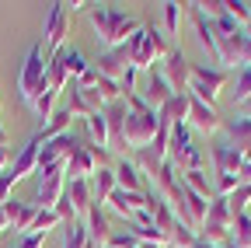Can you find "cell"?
<instances>
[{
  "label": "cell",
  "instance_id": "6da1fadb",
  "mask_svg": "<svg viewBox=\"0 0 251 248\" xmlns=\"http://www.w3.org/2000/svg\"><path fill=\"white\" fill-rule=\"evenodd\" d=\"M122 53H126V67L129 70L147 74V70H153V63H164L171 46H168V35H161L157 25H140L136 35L122 46Z\"/></svg>",
  "mask_w": 251,
  "mask_h": 248
},
{
  "label": "cell",
  "instance_id": "7a4b0ae2",
  "mask_svg": "<svg viewBox=\"0 0 251 248\" xmlns=\"http://www.w3.org/2000/svg\"><path fill=\"white\" fill-rule=\"evenodd\" d=\"M87 18L94 25V32H98V42H105L108 49L126 46V42L136 35V28H140L136 18H129L126 11H115V7H105V4H91L87 7Z\"/></svg>",
  "mask_w": 251,
  "mask_h": 248
},
{
  "label": "cell",
  "instance_id": "3957f363",
  "mask_svg": "<svg viewBox=\"0 0 251 248\" xmlns=\"http://www.w3.org/2000/svg\"><path fill=\"white\" fill-rule=\"evenodd\" d=\"M126 105H129V112H126V122H122V143L129 147H147L153 137H157V126H161V119H157V112L143 102L140 91H133V95L122 98Z\"/></svg>",
  "mask_w": 251,
  "mask_h": 248
},
{
  "label": "cell",
  "instance_id": "277c9868",
  "mask_svg": "<svg viewBox=\"0 0 251 248\" xmlns=\"http://www.w3.org/2000/svg\"><path fill=\"white\" fill-rule=\"evenodd\" d=\"M209 158H213V189H216V196H230L237 185H241L244 158H241L227 140H216L209 147Z\"/></svg>",
  "mask_w": 251,
  "mask_h": 248
},
{
  "label": "cell",
  "instance_id": "5b68a950",
  "mask_svg": "<svg viewBox=\"0 0 251 248\" xmlns=\"http://www.w3.org/2000/svg\"><path fill=\"white\" fill-rule=\"evenodd\" d=\"M46 63H49V59L42 56V42H31L28 53H25L21 74H18V98L25 105H35V98L49 87L46 84Z\"/></svg>",
  "mask_w": 251,
  "mask_h": 248
},
{
  "label": "cell",
  "instance_id": "8992f818",
  "mask_svg": "<svg viewBox=\"0 0 251 248\" xmlns=\"http://www.w3.org/2000/svg\"><path fill=\"white\" fill-rule=\"evenodd\" d=\"M168 161L181 171H199L206 165L202 150L192 143V126L188 122H178V126H171V140H168Z\"/></svg>",
  "mask_w": 251,
  "mask_h": 248
},
{
  "label": "cell",
  "instance_id": "52a82bcc",
  "mask_svg": "<svg viewBox=\"0 0 251 248\" xmlns=\"http://www.w3.org/2000/svg\"><path fill=\"white\" fill-rule=\"evenodd\" d=\"M230 224H234V217H230L227 196H213L209 210H206V220H202V227L196 234L206 245H220V248H224V245H230Z\"/></svg>",
  "mask_w": 251,
  "mask_h": 248
},
{
  "label": "cell",
  "instance_id": "ba28073f",
  "mask_svg": "<svg viewBox=\"0 0 251 248\" xmlns=\"http://www.w3.org/2000/svg\"><path fill=\"white\" fill-rule=\"evenodd\" d=\"M227 87V74L220 70V67H199V63H192V74H188V95L192 98H199V102H206V105H216V98H220V91Z\"/></svg>",
  "mask_w": 251,
  "mask_h": 248
},
{
  "label": "cell",
  "instance_id": "9c48e42d",
  "mask_svg": "<svg viewBox=\"0 0 251 248\" xmlns=\"http://www.w3.org/2000/svg\"><path fill=\"white\" fill-rule=\"evenodd\" d=\"M67 193V165H52L35 171V196L42 210H56V203Z\"/></svg>",
  "mask_w": 251,
  "mask_h": 248
},
{
  "label": "cell",
  "instance_id": "30bf717a",
  "mask_svg": "<svg viewBox=\"0 0 251 248\" xmlns=\"http://www.w3.org/2000/svg\"><path fill=\"white\" fill-rule=\"evenodd\" d=\"M161 74H164V81L171 84L175 95H185V91H188V74H192V63L185 59L181 49H171L168 59L161 63Z\"/></svg>",
  "mask_w": 251,
  "mask_h": 248
},
{
  "label": "cell",
  "instance_id": "8fae6325",
  "mask_svg": "<svg viewBox=\"0 0 251 248\" xmlns=\"http://www.w3.org/2000/svg\"><path fill=\"white\" fill-rule=\"evenodd\" d=\"M67 28H70V4H52V11L46 18V46L52 49V56L63 49Z\"/></svg>",
  "mask_w": 251,
  "mask_h": 248
},
{
  "label": "cell",
  "instance_id": "7c38bea8",
  "mask_svg": "<svg viewBox=\"0 0 251 248\" xmlns=\"http://www.w3.org/2000/svg\"><path fill=\"white\" fill-rule=\"evenodd\" d=\"M188 126L199 130V133H220L224 130V119H220V112L199 98L188 95Z\"/></svg>",
  "mask_w": 251,
  "mask_h": 248
},
{
  "label": "cell",
  "instance_id": "4fadbf2b",
  "mask_svg": "<svg viewBox=\"0 0 251 248\" xmlns=\"http://www.w3.org/2000/svg\"><path fill=\"white\" fill-rule=\"evenodd\" d=\"M98 168H101V165H98V158H94L91 143H80V147L70 154V161H67V182H87Z\"/></svg>",
  "mask_w": 251,
  "mask_h": 248
},
{
  "label": "cell",
  "instance_id": "5bb4252c",
  "mask_svg": "<svg viewBox=\"0 0 251 248\" xmlns=\"http://www.w3.org/2000/svg\"><path fill=\"white\" fill-rule=\"evenodd\" d=\"M175 98V91H171V84L164 81V74H161V67H153V70H147V87H143V102L153 109V112H161L168 102Z\"/></svg>",
  "mask_w": 251,
  "mask_h": 248
},
{
  "label": "cell",
  "instance_id": "9a60e30c",
  "mask_svg": "<svg viewBox=\"0 0 251 248\" xmlns=\"http://www.w3.org/2000/svg\"><path fill=\"white\" fill-rule=\"evenodd\" d=\"M185 7H188V18H192V25H196V39H199L202 53L213 59V63H220V56H216V32H213V21L202 14V7H199V4H185Z\"/></svg>",
  "mask_w": 251,
  "mask_h": 248
},
{
  "label": "cell",
  "instance_id": "2e32d148",
  "mask_svg": "<svg viewBox=\"0 0 251 248\" xmlns=\"http://www.w3.org/2000/svg\"><path fill=\"white\" fill-rule=\"evenodd\" d=\"M224 133H227V143L248 161L251 158V119H244V115L224 119Z\"/></svg>",
  "mask_w": 251,
  "mask_h": 248
},
{
  "label": "cell",
  "instance_id": "e0dca14e",
  "mask_svg": "<svg viewBox=\"0 0 251 248\" xmlns=\"http://www.w3.org/2000/svg\"><path fill=\"white\" fill-rule=\"evenodd\" d=\"M0 210H4V217H7V227L21 238V234H28V231H31V220H35V210H39V206L21 203V199H7Z\"/></svg>",
  "mask_w": 251,
  "mask_h": 248
},
{
  "label": "cell",
  "instance_id": "ac0fdd59",
  "mask_svg": "<svg viewBox=\"0 0 251 248\" xmlns=\"http://www.w3.org/2000/svg\"><path fill=\"white\" fill-rule=\"evenodd\" d=\"M108 206L122 217V220H133L140 210H147V193H126V189H115L108 196Z\"/></svg>",
  "mask_w": 251,
  "mask_h": 248
},
{
  "label": "cell",
  "instance_id": "d6986e66",
  "mask_svg": "<svg viewBox=\"0 0 251 248\" xmlns=\"http://www.w3.org/2000/svg\"><path fill=\"white\" fill-rule=\"evenodd\" d=\"M39 150H42V140H39V137H31V140L21 147V154H18L14 165H11L14 182H21V178H28V175H35V168H39Z\"/></svg>",
  "mask_w": 251,
  "mask_h": 248
},
{
  "label": "cell",
  "instance_id": "ffe728a7",
  "mask_svg": "<svg viewBox=\"0 0 251 248\" xmlns=\"http://www.w3.org/2000/svg\"><path fill=\"white\" fill-rule=\"evenodd\" d=\"M112 171H115V185H119V189H126V193H147V189H143V175H140L136 161L119 158V161L112 165Z\"/></svg>",
  "mask_w": 251,
  "mask_h": 248
},
{
  "label": "cell",
  "instance_id": "44dd1931",
  "mask_svg": "<svg viewBox=\"0 0 251 248\" xmlns=\"http://www.w3.org/2000/svg\"><path fill=\"white\" fill-rule=\"evenodd\" d=\"M94 70H98L101 77H108V81H122L126 77V70H129V67H126V53H122V46L119 49H105L101 56H98V67H94Z\"/></svg>",
  "mask_w": 251,
  "mask_h": 248
},
{
  "label": "cell",
  "instance_id": "7402d4cb",
  "mask_svg": "<svg viewBox=\"0 0 251 248\" xmlns=\"http://www.w3.org/2000/svg\"><path fill=\"white\" fill-rule=\"evenodd\" d=\"M67 203L74 210V217H87V210L94 206V196H91V178L87 182H67Z\"/></svg>",
  "mask_w": 251,
  "mask_h": 248
},
{
  "label": "cell",
  "instance_id": "603a6c76",
  "mask_svg": "<svg viewBox=\"0 0 251 248\" xmlns=\"http://www.w3.org/2000/svg\"><path fill=\"white\" fill-rule=\"evenodd\" d=\"M119 189L115 185V171L105 165V168H98L91 175V196H94V206H108V196Z\"/></svg>",
  "mask_w": 251,
  "mask_h": 248
},
{
  "label": "cell",
  "instance_id": "cb8c5ba5",
  "mask_svg": "<svg viewBox=\"0 0 251 248\" xmlns=\"http://www.w3.org/2000/svg\"><path fill=\"white\" fill-rule=\"evenodd\" d=\"M84 227H87V238H91V241L108 245L112 227H108V220H105V210H101V206H91V210H87V217H84Z\"/></svg>",
  "mask_w": 251,
  "mask_h": 248
},
{
  "label": "cell",
  "instance_id": "d4e9b609",
  "mask_svg": "<svg viewBox=\"0 0 251 248\" xmlns=\"http://www.w3.org/2000/svg\"><path fill=\"white\" fill-rule=\"evenodd\" d=\"M157 119H161L164 126H178V122H188V91H185V95H175L161 112H157Z\"/></svg>",
  "mask_w": 251,
  "mask_h": 248
},
{
  "label": "cell",
  "instance_id": "484cf974",
  "mask_svg": "<svg viewBox=\"0 0 251 248\" xmlns=\"http://www.w3.org/2000/svg\"><path fill=\"white\" fill-rule=\"evenodd\" d=\"M181 185H185V189H192L196 196H202V199H213V196H216L213 182L206 178L202 168H199V171H181Z\"/></svg>",
  "mask_w": 251,
  "mask_h": 248
},
{
  "label": "cell",
  "instance_id": "4316f807",
  "mask_svg": "<svg viewBox=\"0 0 251 248\" xmlns=\"http://www.w3.org/2000/svg\"><path fill=\"white\" fill-rule=\"evenodd\" d=\"M59 56H63V67H67V77H70V81H80V77L91 70L87 56H84L80 49H59Z\"/></svg>",
  "mask_w": 251,
  "mask_h": 248
},
{
  "label": "cell",
  "instance_id": "83f0119b",
  "mask_svg": "<svg viewBox=\"0 0 251 248\" xmlns=\"http://www.w3.org/2000/svg\"><path fill=\"white\" fill-rule=\"evenodd\" d=\"M67 67H63V56L56 53L52 59H49V63H46V84L56 91V95H63V91H67Z\"/></svg>",
  "mask_w": 251,
  "mask_h": 248
},
{
  "label": "cell",
  "instance_id": "f1b7e54d",
  "mask_svg": "<svg viewBox=\"0 0 251 248\" xmlns=\"http://www.w3.org/2000/svg\"><path fill=\"white\" fill-rule=\"evenodd\" d=\"M230 248H251V217L241 213L230 224Z\"/></svg>",
  "mask_w": 251,
  "mask_h": 248
},
{
  "label": "cell",
  "instance_id": "f546056e",
  "mask_svg": "<svg viewBox=\"0 0 251 248\" xmlns=\"http://www.w3.org/2000/svg\"><path fill=\"white\" fill-rule=\"evenodd\" d=\"M248 203H251V182H241L237 189L227 196V206H230V217H241L248 213Z\"/></svg>",
  "mask_w": 251,
  "mask_h": 248
},
{
  "label": "cell",
  "instance_id": "4dcf8cb0",
  "mask_svg": "<svg viewBox=\"0 0 251 248\" xmlns=\"http://www.w3.org/2000/svg\"><path fill=\"white\" fill-rule=\"evenodd\" d=\"M63 109H67L74 119H87V115H91V105L84 102V91H80L77 84H70V98H67V105H63Z\"/></svg>",
  "mask_w": 251,
  "mask_h": 248
},
{
  "label": "cell",
  "instance_id": "1f68e13d",
  "mask_svg": "<svg viewBox=\"0 0 251 248\" xmlns=\"http://www.w3.org/2000/svg\"><path fill=\"white\" fill-rule=\"evenodd\" d=\"M59 224H63V220H59V213H56V210H42V206H39V210H35V220H31V231L49 234V231L59 227ZM31 231H28V234H31Z\"/></svg>",
  "mask_w": 251,
  "mask_h": 248
},
{
  "label": "cell",
  "instance_id": "d6a6232c",
  "mask_svg": "<svg viewBox=\"0 0 251 248\" xmlns=\"http://www.w3.org/2000/svg\"><path fill=\"white\" fill-rule=\"evenodd\" d=\"M87 245V227L84 224H70L63 231V248H84Z\"/></svg>",
  "mask_w": 251,
  "mask_h": 248
},
{
  "label": "cell",
  "instance_id": "836d02e7",
  "mask_svg": "<svg viewBox=\"0 0 251 248\" xmlns=\"http://www.w3.org/2000/svg\"><path fill=\"white\" fill-rule=\"evenodd\" d=\"M224 7H227V14L244 28L248 25V18H251V4H248V0H224Z\"/></svg>",
  "mask_w": 251,
  "mask_h": 248
},
{
  "label": "cell",
  "instance_id": "e575fe53",
  "mask_svg": "<svg viewBox=\"0 0 251 248\" xmlns=\"http://www.w3.org/2000/svg\"><path fill=\"white\" fill-rule=\"evenodd\" d=\"M178 25H181V4L168 0V4H164V28H168V35H178Z\"/></svg>",
  "mask_w": 251,
  "mask_h": 248
},
{
  "label": "cell",
  "instance_id": "d590c367",
  "mask_svg": "<svg viewBox=\"0 0 251 248\" xmlns=\"http://www.w3.org/2000/svg\"><path fill=\"white\" fill-rule=\"evenodd\" d=\"M251 98V67H241L237 70V91H234V105Z\"/></svg>",
  "mask_w": 251,
  "mask_h": 248
},
{
  "label": "cell",
  "instance_id": "8d00e7d4",
  "mask_svg": "<svg viewBox=\"0 0 251 248\" xmlns=\"http://www.w3.org/2000/svg\"><path fill=\"white\" fill-rule=\"evenodd\" d=\"M46 238H49V234L31 231V234H21V238L14 241V248H42V245H46Z\"/></svg>",
  "mask_w": 251,
  "mask_h": 248
},
{
  "label": "cell",
  "instance_id": "74e56055",
  "mask_svg": "<svg viewBox=\"0 0 251 248\" xmlns=\"http://www.w3.org/2000/svg\"><path fill=\"white\" fill-rule=\"evenodd\" d=\"M14 185H18V182H14L11 168H7V171H0V206H4V203L11 199V189H14Z\"/></svg>",
  "mask_w": 251,
  "mask_h": 248
},
{
  "label": "cell",
  "instance_id": "f35d334b",
  "mask_svg": "<svg viewBox=\"0 0 251 248\" xmlns=\"http://www.w3.org/2000/svg\"><path fill=\"white\" fill-rule=\"evenodd\" d=\"M234 109H237V115H244V119H251V98H244V102H237Z\"/></svg>",
  "mask_w": 251,
  "mask_h": 248
},
{
  "label": "cell",
  "instance_id": "ab89813d",
  "mask_svg": "<svg viewBox=\"0 0 251 248\" xmlns=\"http://www.w3.org/2000/svg\"><path fill=\"white\" fill-rule=\"evenodd\" d=\"M241 67H251V39L244 42V56H241Z\"/></svg>",
  "mask_w": 251,
  "mask_h": 248
},
{
  "label": "cell",
  "instance_id": "60d3db41",
  "mask_svg": "<svg viewBox=\"0 0 251 248\" xmlns=\"http://www.w3.org/2000/svg\"><path fill=\"white\" fill-rule=\"evenodd\" d=\"M241 182H251V158H248L244 168H241Z\"/></svg>",
  "mask_w": 251,
  "mask_h": 248
},
{
  "label": "cell",
  "instance_id": "b9f144b4",
  "mask_svg": "<svg viewBox=\"0 0 251 248\" xmlns=\"http://www.w3.org/2000/svg\"><path fill=\"white\" fill-rule=\"evenodd\" d=\"M0 171H7V147H0Z\"/></svg>",
  "mask_w": 251,
  "mask_h": 248
},
{
  "label": "cell",
  "instance_id": "7bdbcfd3",
  "mask_svg": "<svg viewBox=\"0 0 251 248\" xmlns=\"http://www.w3.org/2000/svg\"><path fill=\"white\" fill-rule=\"evenodd\" d=\"M192 248H220V245H206V241H196ZM224 248H230V245H224Z\"/></svg>",
  "mask_w": 251,
  "mask_h": 248
},
{
  "label": "cell",
  "instance_id": "ee69618b",
  "mask_svg": "<svg viewBox=\"0 0 251 248\" xmlns=\"http://www.w3.org/2000/svg\"><path fill=\"white\" fill-rule=\"evenodd\" d=\"M0 231H7V217H4V210H0Z\"/></svg>",
  "mask_w": 251,
  "mask_h": 248
},
{
  "label": "cell",
  "instance_id": "f6af8a7d",
  "mask_svg": "<svg viewBox=\"0 0 251 248\" xmlns=\"http://www.w3.org/2000/svg\"><path fill=\"white\" fill-rule=\"evenodd\" d=\"M136 248H161V245H150V241H136Z\"/></svg>",
  "mask_w": 251,
  "mask_h": 248
},
{
  "label": "cell",
  "instance_id": "bcb514c9",
  "mask_svg": "<svg viewBox=\"0 0 251 248\" xmlns=\"http://www.w3.org/2000/svg\"><path fill=\"white\" fill-rule=\"evenodd\" d=\"M0 147H7V133H4V126H0Z\"/></svg>",
  "mask_w": 251,
  "mask_h": 248
},
{
  "label": "cell",
  "instance_id": "7dc6e473",
  "mask_svg": "<svg viewBox=\"0 0 251 248\" xmlns=\"http://www.w3.org/2000/svg\"><path fill=\"white\" fill-rule=\"evenodd\" d=\"M84 248H105V245H98V241H91V238H87V245H84Z\"/></svg>",
  "mask_w": 251,
  "mask_h": 248
},
{
  "label": "cell",
  "instance_id": "c3c4849f",
  "mask_svg": "<svg viewBox=\"0 0 251 248\" xmlns=\"http://www.w3.org/2000/svg\"><path fill=\"white\" fill-rule=\"evenodd\" d=\"M244 32H248V39H251V18H248V25H244Z\"/></svg>",
  "mask_w": 251,
  "mask_h": 248
},
{
  "label": "cell",
  "instance_id": "681fc988",
  "mask_svg": "<svg viewBox=\"0 0 251 248\" xmlns=\"http://www.w3.org/2000/svg\"><path fill=\"white\" fill-rule=\"evenodd\" d=\"M126 248H136V245H126Z\"/></svg>",
  "mask_w": 251,
  "mask_h": 248
},
{
  "label": "cell",
  "instance_id": "f907efd6",
  "mask_svg": "<svg viewBox=\"0 0 251 248\" xmlns=\"http://www.w3.org/2000/svg\"><path fill=\"white\" fill-rule=\"evenodd\" d=\"M0 109H4V102H0Z\"/></svg>",
  "mask_w": 251,
  "mask_h": 248
}]
</instances>
